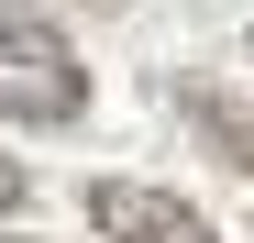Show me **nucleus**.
Wrapping results in <instances>:
<instances>
[{
  "mask_svg": "<svg viewBox=\"0 0 254 243\" xmlns=\"http://www.w3.org/2000/svg\"><path fill=\"white\" fill-rule=\"evenodd\" d=\"M89 221H100L111 243H221L188 199H166V188H144V177H100V188H89Z\"/></svg>",
  "mask_w": 254,
  "mask_h": 243,
  "instance_id": "nucleus-2",
  "label": "nucleus"
},
{
  "mask_svg": "<svg viewBox=\"0 0 254 243\" xmlns=\"http://www.w3.org/2000/svg\"><path fill=\"white\" fill-rule=\"evenodd\" d=\"M166 111H177L188 133L210 144V166H232V177H254V100H232L221 77H166Z\"/></svg>",
  "mask_w": 254,
  "mask_h": 243,
  "instance_id": "nucleus-3",
  "label": "nucleus"
},
{
  "mask_svg": "<svg viewBox=\"0 0 254 243\" xmlns=\"http://www.w3.org/2000/svg\"><path fill=\"white\" fill-rule=\"evenodd\" d=\"M89 11H122V0H89Z\"/></svg>",
  "mask_w": 254,
  "mask_h": 243,
  "instance_id": "nucleus-5",
  "label": "nucleus"
},
{
  "mask_svg": "<svg viewBox=\"0 0 254 243\" xmlns=\"http://www.w3.org/2000/svg\"><path fill=\"white\" fill-rule=\"evenodd\" d=\"M22 199H33V177L11 166V155H0V210H22Z\"/></svg>",
  "mask_w": 254,
  "mask_h": 243,
  "instance_id": "nucleus-4",
  "label": "nucleus"
},
{
  "mask_svg": "<svg viewBox=\"0 0 254 243\" xmlns=\"http://www.w3.org/2000/svg\"><path fill=\"white\" fill-rule=\"evenodd\" d=\"M0 111H11V122H77V111H89L77 45L45 11H22V0H0Z\"/></svg>",
  "mask_w": 254,
  "mask_h": 243,
  "instance_id": "nucleus-1",
  "label": "nucleus"
}]
</instances>
